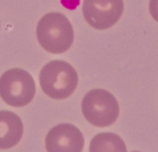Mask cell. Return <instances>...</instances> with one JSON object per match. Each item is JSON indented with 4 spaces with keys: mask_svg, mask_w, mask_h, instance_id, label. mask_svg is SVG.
<instances>
[{
    "mask_svg": "<svg viewBox=\"0 0 158 152\" xmlns=\"http://www.w3.org/2000/svg\"><path fill=\"white\" fill-rule=\"evenodd\" d=\"M36 36L39 45L53 54H61L70 48L74 41V29L69 20L60 12H50L37 24Z\"/></svg>",
    "mask_w": 158,
    "mask_h": 152,
    "instance_id": "6da1fadb",
    "label": "cell"
},
{
    "mask_svg": "<svg viewBox=\"0 0 158 152\" xmlns=\"http://www.w3.org/2000/svg\"><path fill=\"white\" fill-rule=\"evenodd\" d=\"M42 91L54 100L70 97L78 85V74L74 66L61 60L47 63L39 74Z\"/></svg>",
    "mask_w": 158,
    "mask_h": 152,
    "instance_id": "7a4b0ae2",
    "label": "cell"
},
{
    "mask_svg": "<svg viewBox=\"0 0 158 152\" xmlns=\"http://www.w3.org/2000/svg\"><path fill=\"white\" fill-rule=\"evenodd\" d=\"M36 84L33 76L22 68H11L0 77V97L7 104L22 108L33 101Z\"/></svg>",
    "mask_w": 158,
    "mask_h": 152,
    "instance_id": "3957f363",
    "label": "cell"
},
{
    "mask_svg": "<svg viewBox=\"0 0 158 152\" xmlns=\"http://www.w3.org/2000/svg\"><path fill=\"white\" fill-rule=\"evenodd\" d=\"M81 110L85 119L93 126L107 127L118 119L119 104L110 91L92 89L85 95Z\"/></svg>",
    "mask_w": 158,
    "mask_h": 152,
    "instance_id": "277c9868",
    "label": "cell"
},
{
    "mask_svg": "<svg viewBox=\"0 0 158 152\" xmlns=\"http://www.w3.org/2000/svg\"><path fill=\"white\" fill-rule=\"evenodd\" d=\"M123 12V0H84L82 13L89 25L98 31L114 26Z\"/></svg>",
    "mask_w": 158,
    "mask_h": 152,
    "instance_id": "5b68a950",
    "label": "cell"
},
{
    "mask_svg": "<svg viewBox=\"0 0 158 152\" xmlns=\"http://www.w3.org/2000/svg\"><path fill=\"white\" fill-rule=\"evenodd\" d=\"M84 145L82 132L72 124L54 126L46 137V149L50 152H80Z\"/></svg>",
    "mask_w": 158,
    "mask_h": 152,
    "instance_id": "8992f818",
    "label": "cell"
},
{
    "mask_svg": "<svg viewBox=\"0 0 158 152\" xmlns=\"http://www.w3.org/2000/svg\"><path fill=\"white\" fill-rule=\"evenodd\" d=\"M24 132L22 119L15 113L0 111V149H9L20 142Z\"/></svg>",
    "mask_w": 158,
    "mask_h": 152,
    "instance_id": "52a82bcc",
    "label": "cell"
},
{
    "mask_svg": "<svg viewBox=\"0 0 158 152\" xmlns=\"http://www.w3.org/2000/svg\"><path fill=\"white\" fill-rule=\"evenodd\" d=\"M90 151H127V147L118 135L102 132L91 140Z\"/></svg>",
    "mask_w": 158,
    "mask_h": 152,
    "instance_id": "ba28073f",
    "label": "cell"
},
{
    "mask_svg": "<svg viewBox=\"0 0 158 152\" xmlns=\"http://www.w3.org/2000/svg\"><path fill=\"white\" fill-rule=\"evenodd\" d=\"M148 9L153 19L156 22H158V0H149Z\"/></svg>",
    "mask_w": 158,
    "mask_h": 152,
    "instance_id": "9c48e42d",
    "label": "cell"
}]
</instances>
